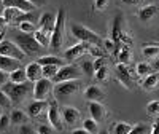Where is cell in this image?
I'll return each mask as SVG.
<instances>
[{"label":"cell","instance_id":"6da1fadb","mask_svg":"<svg viewBox=\"0 0 159 134\" xmlns=\"http://www.w3.org/2000/svg\"><path fill=\"white\" fill-rule=\"evenodd\" d=\"M11 35H13V42H15L25 53V56L40 55L42 50L45 48V46H42V45L37 42V38L34 37V34H24V32H21L18 29L15 32H11Z\"/></svg>","mask_w":159,"mask_h":134},{"label":"cell","instance_id":"7a4b0ae2","mask_svg":"<svg viewBox=\"0 0 159 134\" xmlns=\"http://www.w3.org/2000/svg\"><path fill=\"white\" fill-rule=\"evenodd\" d=\"M2 89L10 96L11 102H21L27 98L30 93H34V83L32 82H24V83H13L8 82L2 86Z\"/></svg>","mask_w":159,"mask_h":134},{"label":"cell","instance_id":"3957f363","mask_svg":"<svg viewBox=\"0 0 159 134\" xmlns=\"http://www.w3.org/2000/svg\"><path fill=\"white\" fill-rule=\"evenodd\" d=\"M70 32H72L73 37H76L80 40V42H86L89 45H97V46H102L103 45V40L94 31L84 27V26H81V24H72Z\"/></svg>","mask_w":159,"mask_h":134},{"label":"cell","instance_id":"277c9868","mask_svg":"<svg viewBox=\"0 0 159 134\" xmlns=\"http://www.w3.org/2000/svg\"><path fill=\"white\" fill-rule=\"evenodd\" d=\"M64 31H65V10H59L56 15V26L51 34V50H61L64 43Z\"/></svg>","mask_w":159,"mask_h":134},{"label":"cell","instance_id":"5b68a950","mask_svg":"<svg viewBox=\"0 0 159 134\" xmlns=\"http://www.w3.org/2000/svg\"><path fill=\"white\" fill-rule=\"evenodd\" d=\"M80 82L78 80H67V82H61L56 83L52 91H54V98L56 99H67L80 91Z\"/></svg>","mask_w":159,"mask_h":134},{"label":"cell","instance_id":"8992f818","mask_svg":"<svg viewBox=\"0 0 159 134\" xmlns=\"http://www.w3.org/2000/svg\"><path fill=\"white\" fill-rule=\"evenodd\" d=\"M2 16L5 18L7 22H15V24H19L24 21H30V22L35 21V15H32L30 11H22L18 8H5Z\"/></svg>","mask_w":159,"mask_h":134},{"label":"cell","instance_id":"52a82bcc","mask_svg":"<svg viewBox=\"0 0 159 134\" xmlns=\"http://www.w3.org/2000/svg\"><path fill=\"white\" fill-rule=\"evenodd\" d=\"M111 40L116 43V46H121V45H129V38L126 37V32L123 29V16L121 15H116V18L113 19L111 24Z\"/></svg>","mask_w":159,"mask_h":134},{"label":"cell","instance_id":"ba28073f","mask_svg":"<svg viewBox=\"0 0 159 134\" xmlns=\"http://www.w3.org/2000/svg\"><path fill=\"white\" fill-rule=\"evenodd\" d=\"M81 77V69L76 65H62L59 72L52 77V83H61V82H67V80H78Z\"/></svg>","mask_w":159,"mask_h":134},{"label":"cell","instance_id":"9c48e42d","mask_svg":"<svg viewBox=\"0 0 159 134\" xmlns=\"http://www.w3.org/2000/svg\"><path fill=\"white\" fill-rule=\"evenodd\" d=\"M48 122L56 131H64V125H62L64 120H62V112L59 109L57 99L51 101L48 105Z\"/></svg>","mask_w":159,"mask_h":134},{"label":"cell","instance_id":"30bf717a","mask_svg":"<svg viewBox=\"0 0 159 134\" xmlns=\"http://www.w3.org/2000/svg\"><path fill=\"white\" fill-rule=\"evenodd\" d=\"M0 55L15 58V59H19V61H22V59L25 58V53H24L15 42L7 40V38H3L2 43H0Z\"/></svg>","mask_w":159,"mask_h":134},{"label":"cell","instance_id":"8fae6325","mask_svg":"<svg viewBox=\"0 0 159 134\" xmlns=\"http://www.w3.org/2000/svg\"><path fill=\"white\" fill-rule=\"evenodd\" d=\"M52 86L54 85H52L51 78H46V77L38 78L34 83V99H45L52 91Z\"/></svg>","mask_w":159,"mask_h":134},{"label":"cell","instance_id":"7c38bea8","mask_svg":"<svg viewBox=\"0 0 159 134\" xmlns=\"http://www.w3.org/2000/svg\"><path fill=\"white\" fill-rule=\"evenodd\" d=\"M86 51H89V43L86 42H80L70 48H67L64 51V59L65 61H76L78 58H81Z\"/></svg>","mask_w":159,"mask_h":134},{"label":"cell","instance_id":"4fadbf2b","mask_svg":"<svg viewBox=\"0 0 159 134\" xmlns=\"http://www.w3.org/2000/svg\"><path fill=\"white\" fill-rule=\"evenodd\" d=\"M38 24H40V29H42L45 34L51 35L52 31H54V26H56V15L51 11H45L42 16L38 19Z\"/></svg>","mask_w":159,"mask_h":134},{"label":"cell","instance_id":"5bb4252c","mask_svg":"<svg viewBox=\"0 0 159 134\" xmlns=\"http://www.w3.org/2000/svg\"><path fill=\"white\" fill-rule=\"evenodd\" d=\"M48 101H45V99H35L34 102H30L29 105H27V112L29 113V117L30 118H37V117H40L46 109H48Z\"/></svg>","mask_w":159,"mask_h":134},{"label":"cell","instance_id":"9a60e30c","mask_svg":"<svg viewBox=\"0 0 159 134\" xmlns=\"http://www.w3.org/2000/svg\"><path fill=\"white\" fill-rule=\"evenodd\" d=\"M2 3L5 8H18L22 11H32L37 8V5L30 0H2Z\"/></svg>","mask_w":159,"mask_h":134},{"label":"cell","instance_id":"2e32d148","mask_svg":"<svg viewBox=\"0 0 159 134\" xmlns=\"http://www.w3.org/2000/svg\"><path fill=\"white\" fill-rule=\"evenodd\" d=\"M116 77L126 88H132V75H130V70L127 69V64L118 62V65H116Z\"/></svg>","mask_w":159,"mask_h":134},{"label":"cell","instance_id":"e0dca14e","mask_svg":"<svg viewBox=\"0 0 159 134\" xmlns=\"http://www.w3.org/2000/svg\"><path fill=\"white\" fill-rule=\"evenodd\" d=\"M61 112H62V120H64L65 125L73 126V125H76L80 122V110L75 109V107L67 105V107H64Z\"/></svg>","mask_w":159,"mask_h":134},{"label":"cell","instance_id":"ac0fdd59","mask_svg":"<svg viewBox=\"0 0 159 134\" xmlns=\"http://www.w3.org/2000/svg\"><path fill=\"white\" fill-rule=\"evenodd\" d=\"M88 110L91 113V117L96 120L97 123H100L105 118V107L99 102V101H89L88 102Z\"/></svg>","mask_w":159,"mask_h":134},{"label":"cell","instance_id":"d6986e66","mask_svg":"<svg viewBox=\"0 0 159 134\" xmlns=\"http://www.w3.org/2000/svg\"><path fill=\"white\" fill-rule=\"evenodd\" d=\"M19 67H21V61L19 59L0 55V69H2V70L11 74V72H15L16 69H19Z\"/></svg>","mask_w":159,"mask_h":134},{"label":"cell","instance_id":"ffe728a7","mask_svg":"<svg viewBox=\"0 0 159 134\" xmlns=\"http://www.w3.org/2000/svg\"><path fill=\"white\" fill-rule=\"evenodd\" d=\"M25 74H27L29 82L35 83L38 78H42V77H43V67L40 65L37 61H35V62H30L27 67H25Z\"/></svg>","mask_w":159,"mask_h":134},{"label":"cell","instance_id":"44dd1931","mask_svg":"<svg viewBox=\"0 0 159 134\" xmlns=\"http://www.w3.org/2000/svg\"><path fill=\"white\" fill-rule=\"evenodd\" d=\"M156 13H157V7L156 5H145L139 10L137 13V16L142 22H150L154 16H156Z\"/></svg>","mask_w":159,"mask_h":134},{"label":"cell","instance_id":"7402d4cb","mask_svg":"<svg viewBox=\"0 0 159 134\" xmlns=\"http://www.w3.org/2000/svg\"><path fill=\"white\" fill-rule=\"evenodd\" d=\"M84 98H86V101L89 102V101H102L103 99V91H102V88L100 86H97V85H89L88 88H86V91H84Z\"/></svg>","mask_w":159,"mask_h":134},{"label":"cell","instance_id":"603a6c76","mask_svg":"<svg viewBox=\"0 0 159 134\" xmlns=\"http://www.w3.org/2000/svg\"><path fill=\"white\" fill-rule=\"evenodd\" d=\"M10 118H11V125L21 126V125H25V123L29 122V113H27V112H22V110H19V109H16V110L11 112Z\"/></svg>","mask_w":159,"mask_h":134},{"label":"cell","instance_id":"cb8c5ba5","mask_svg":"<svg viewBox=\"0 0 159 134\" xmlns=\"http://www.w3.org/2000/svg\"><path fill=\"white\" fill-rule=\"evenodd\" d=\"M116 58L118 61L121 62V64H129L132 55H130V46L129 45H121V46H118L116 50Z\"/></svg>","mask_w":159,"mask_h":134},{"label":"cell","instance_id":"d4e9b609","mask_svg":"<svg viewBox=\"0 0 159 134\" xmlns=\"http://www.w3.org/2000/svg\"><path fill=\"white\" fill-rule=\"evenodd\" d=\"M157 83H159V75L157 74H150V75L145 77V80L142 82V88L145 91H153V89H156Z\"/></svg>","mask_w":159,"mask_h":134},{"label":"cell","instance_id":"484cf974","mask_svg":"<svg viewBox=\"0 0 159 134\" xmlns=\"http://www.w3.org/2000/svg\"><path fill=\"white\" fill-rule=\"evenodd\" d=\"M37 62L42 67L43 65H59V67L64 65V61H61V58H57V56H40L37 59Z\"/></svg>","mask_w":159,"mask_h":134},{"label":"cell","instance_id":"4316f807","mask_svg":"<svg viewBox=\"0 0 159 134\" xmlns=\"http://www.w3.org/2000/svg\"><path fill=\"white\" fill-rule=\"evenodd\" d=\"M27 80H29L27 74H25V69H22V67H19V69L10 74V82H13V83H24Z\"/></svg>","mask_w":159,"mask_h":134},{"label":"cell","instance_id":"83f0119b","mask_svg":"<svg viewBox=\"0 0 159 134\" xmlns=\"http://www.w3.org/2000/svg\"><path fill=\"white\" fill-rule=\"evenodd\" d=\"M142 53L147 59H156V58H159V46L157 45H147V46H143Z\"/></svg>","mask_w":159,"mask_h":134},{"label":"cell","instance_id":"f1b7e54d","mask_svg":"<svg viewBox=\"0 0 159 134\" xmlns=\"http://www.w3.org/2000/svg\"><path fill=\"white\" fill-rule=\"evenodd\" d=\"M130 129H132V125L124 123V122H118V123L113 125V128H111V134H127Z\"/></svg>","mask_w":159,"mask_h":134},{"label":"cell","instance_id":"f546056e","mask_svg":"<svg viewBox=\"0 0 159 134\" xmlns=\"http://www.w3.org/2000/svg\"><path fill=\"white\" fill-rule=\"evenodd\" d=\"M127 134H151V126L147 123H137L132 126V129Z\"/></svg>","mask_w":159,"mask_h":134},{"label":"cell","instance_id":"4dcf8cb0","mask_svg":"<svg viewBox=\"0 0 159 134\" xmlns=\"http://www.w3.org/2000/svg\"><path fill=\"white\" fill-rule=\"evenodd\" d=\"M135 70H137V75H145L147 77V75L153 74V65L150 62H147V61H142V62L137 64Z\"/></svg>","mask_w":159,"mask_h":134},{"label":"cell","instance_id":"1f68e13d","mask_svg":"<svg viewBox=\"0 0 159 134\" xmlns=\"http://www.w3.org/2000/svg\"><path fill=\"white\" fill-rule=\"evenodd\" d=\"M34 37L37 38V42L42 45V46H48L49 45V42H51V35H48V34H45L42 29H37L35 32H34Z\"/></svg>","mask_w":159,"mask_h":134},{"label":"cell","instance_id":"d6a6232c","mask_svg":"<svg viewBox=\"0 0 159 134\" xmlns=\"http://www.w3.org/2000/svg\"><path fill=\"white\" fill-rule=\"evenodd\" d=\"M83 128H84L86 131H89L91 134H97V132H99V123H97L92 117L84 120V122H83Z\"/></svg>","mask_w":159,"mask_h":134},{"label":"cell","instance_id":"836d02e7","mask_svg":"<svg viewBox=\"0 0 159 134\" xmlns=\"http://www.w3.org/2000/svg\"><path fill=\"white\" fill-rule=\"evenodd\" d=\"M81 70H83V74H86L88 77H94V75H96L94 61H83V62H81Z\"/></svg>","mask_w":159,"mask_h":134},{"label":"cell","instance_id":"e575fe53","mask_svg":"<svg viewBox=\"0 0 159 134\" xmlns=\"http://www.w3.org/2000/svg\"><path fill=\"white\" fill-rule=\"evenodd\" d=\"M18 29L24 34H34L37 29H35V24L30 22V21H24V22H19L18 24Z\"/></svg>","mask_w":159,"mask_h":134},{"label":"cell","instance_id":"d590c367","mask_svg":"<svg viewBox=\"0 0 159 134\" xmlns=\"http://www.w3.org/2000/svg\"><path fill=\"white\" fill-rule=\"evenodd\" d=\"M59 69H61L59 65H43V77L52 78V77L59 72Z\"/></svg>","mask_w":159,"mask_h":134},{"label":"cell","instance_id":"8d00e7d4","mask_svg":"<svg viewBox=\"0 0 159 134\" xmlns=\"http://www.w3.org/2000/svg\"><path fill=\"white\" fill-rule=\"evenodd\" d=\"M11 125V118L7 115V113H2L0 115V132H5Z\"/></svg>","mask_w":159,"mask_h":134},{"label":"cell","instance_id":"74e56055","mask_svg":"<svg viewBox=\"0 0 159 134\" xmlns=\"http://www.w3.org/2000/svg\"><path fill=\"white\" fill-rule=\"evenodd\" d=\"M94 77L99 80V82H103V80H107V77H108V67H107V65H103V67H100V69H97Z\"/></svg>","mask_w":159,"mask_h":134},{"label":"cell","instance_id":"f35d334b","mask_svg":"<svg viewBox=\"0 0 159 134\" xmlns=\"http://www.w3.org/2000/svg\"><path fill=\"white\" fill-rule=\"evenodd\" d=\"M89 53L94 55L96 58H105V51L102 46H97V45H89Z\"/></svg>","mask_w":159,"mask_h":134},{"label":"cell","instance_id":"ab89813d","mask_svg":"<svg viewBox=\"0 0 159 134\" xmlns=\"http://www.w3.org/2000/svg\"><path fill=\"white\" fill-rule=\"evenodd\" d=\"M10 104H11L10 96L3 89H0V107H2V109H7V107H10Z\"/></svg>","mask_w":159,"mask_h":134},{"label":"cell","instance_id":"60d3db41","mask_svg":"<svg viewBox=\"0 0 159 134\" xmlns=\"http://www.w3.org/2000/svg\"><path fill=\"white\" fill-rule=\"evenodd\" d=\"M147 112L150 115H157L159 113V101H151L147 104Z\"/></svg>","mask_w":159,"mask_h":134},{"label":"cell","instance_id":"b9f144b4","mask_svg":"<svg viewBox=\"0 0 159 134\" xmlns=\"http://www.w3.org/2000/svg\"><path fill=\"white\" fill-rule=\"evenodd\" d=\"M52 129H54V128H52L51 125H40L38 128H37V134H52Z\"/></svg>","mask_w":159,"mask_h":134},{"label":"cell","instance_id":"7bdbcfd3","mask_svg":"<svg viewBox=\"0 0 159 134\" xmlns=\"http://www.w3.org/2000/svg\"><path fill=\"white\" fill-rule=\"evenodd\" d=\"M108 5V0H94V8L97 11H103Z\"/></svg>","mask_w":159,"mask_h":134},{"label":"cell","instance_id":"ee69618b","mask_svg":"<svg viewBox=\"0 0 159 134\" xmlns=\"http://www.w3.org/2000/svg\"><path fill=\"white\" fill-rule=\"evenodd\" d=\"M19 134H37V132H35V129L32 126H29L27 123H25V125L19 126Z\"/></svg>","mask_w":159,"mask_h":134},{"label":"cell","instance_id":"f6af8a7d","mask_svg":"<svg viewBox=\"0 0 159 134\" xmlns=\"http://www.w3.org/2000/svg\"><path fill=\"white\" fill-rule=\"evenodd\" d=\"M8 82H10V74L0 69V86H3V85L8 83Z\"/></svg>","mask_w":159,"mask_h":134},{"label":"cell","instance_id":"bcb514c9","mask_svg":"<svg viewBox=\"0 0 159 134\" xmlns=\"http://www.w3.org/2000/svg\"><path fill=\"white\" fill-rule=\"evenodd\" d=\"M103 65H107V62H105V58H96V59H94V69H96V70L100 69V67H103Z\"/></svg>","mask_w":159,"mask_h":134},{"label":"cell","instance_id":"7dc6e473","mask_svg":"<svg viewBox=\"0 0 159 134\" xmlns=\"http://www.w3.org/2000/svg\"><path fill=\"white\" fill-rule=\"evenodd\" d=\"M103 46H105V50L113 51V50L116 48V43L113 42V40H103Z\"/></svg>","mask_w":159,"mask_h":134},{"label":"cell","instance_id":"c3c4849f","mask_svg":"<svg viewBox=\"0 0 159 134\" xmlns=\"http://www.w3.org/2000/svg\"><path fill=\"white\" fill-rule=\"evenodd\" d=\"M151 134H159V118H156L151 125Z\"/></svg>","mask_w":159,"mask_h":134},{"label":"cell","instance_id":"681fc988","mask_svg":"<svg viewBox=\"0 0 159 134\" xmlns=\"http://www.w3.org/2000/svg\"><path fill=\"white\" fill-rule=\"evenodd\" d=\"M124 5H129V7H134V5H139L142 3V0H121Z\"/></svg>","mask_w":159,"mask_h":134},{"label":"cell","instance_id":"f907efd6","mask_svg":"<svg viewBox=\"0 0 159 134\" xmlns=\"http://www.w3.org/2000/svg\"><path fill=\"white\" fill-rule=\"evenodd\" d=\"M72 134H91L89 131H86L84 128H80V129H73V132Z\"/></svg>","mask_w":159,"mask_h":134},{"label":"cell","instance_id":"816d5d0a","mask_svg":"<svg viewBox=\"0 0 159 134\" xmlns=\"http://www.w3.org/2000/svg\"><path fill=\"white\" fill-rule=\"evenodd\" d=\"M151 65H153V70H159V58H156Z\"/></svg>","mask_w":159,"mask_h":134},{"label":"cell","instance_id":"f5cc1de1","mask_svg":"<svg viewBox=\"0 0 159 134\" xmlns=\"http://www.w3.org/2000/svg\"><path fill=\"white\" fill-rule=\"evenodd\" d=\"M30 2L35 3V5L38 7V5H43V3H45V0H30Z\"/></svg>","mask_w":159,"mask_h":134},{"label":"cell","instance_id":"db71d44e","mask_svg":"<svg viewBox=\"0 0 159 134\" xmlns=\"http://www.w3.org/2000/svg\"><path fill=\"white\" fill-rule=\"evenodd\" d=\"M97 134H110V132H108V131H107V129H100V131H99V132H97Z\"/></svg>","mask_w":159,"mask_h":134},{"label":"cell","instance_id":"11a10c76","mask_svg":"<svg viewBox=\"0 0 159 134\" xmlns=\"http://www.w3.org/2000/svg\"><path fill=\"white\" fill-rule=\"evenodd\" d=\"M3 32V22H0V34Z\"/></svg>","mask_w":159,"mask_h":134},{"label":"cell","instance_id":"9f6ffc18","mask_svg":"<svg viewBox=\"0 0 159 134\" xmlns=\"http://www.w3.org/2000/svg\"><path fill=\"white\" fill-rule=\"evenodd\" d=\"M0 22H3V24H7V21H5V18H3V16H0Z\"/></svg>","mask_w":159,"mask_h":134},{"label":"cell","instance_id":"6f0895ef","mask_svg":"<svg viewBox=\"0 0 159 134\" xmlns=\"http://www.w3.org/2000/svg\"><path fill=\"white\" fill-rule=\"evenodd\" d=\"M3 34H5V32H2V34H0V43H2V40H3Z\"/></svg>","mask_w":159,"mask_h":134},{"label":"cell","instance_id":"680465c9","mask_svg":"<svg viewBox=\"0 0 159 134\" xmlns=\"http://www.w3.org/2000/svg\"><path fill=\"white\" fill-rule=\"evenodd\" d=\"M0 109H2V107H0ZM0 115H2V113H0Z\"/></svg>","mask_w":159,"mask_h":134},{"label":"cell","instance_id":"91938a15","mask_svg":"<svg viewBox=\"0 0 159 134\" xmlns=\"http://www.w3.org/2000/svg\"><path fill=\"white\" fill-rule=\"evenodd\" d=\"M0 2H2V0H0Z\"/></svg>","mask_w":159,"mask_h":134}]
</instances>
